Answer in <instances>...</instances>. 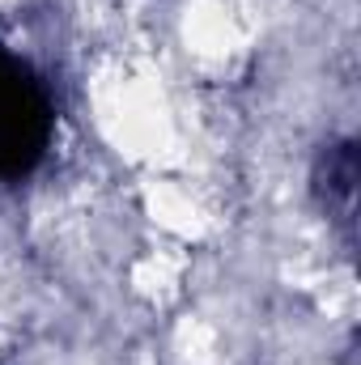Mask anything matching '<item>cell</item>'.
I'll return each mask as SVG.
<instances>
[{
	"instance_id": "6da1fadb",
	"label": "cell",
	"mask_w": 361,
	"mask_h": 365,
	"mask_svg": "<svg viewBox=\"0 0 361 365\" xmlns=\"http://www.w3.org/2000/svg\"><path fill=\"white\" fill-rule=\"evenodd\" d=\"M51 136V106L9 51H0V179H21L34 170Z\"/></svg>"
}]
</instances>
